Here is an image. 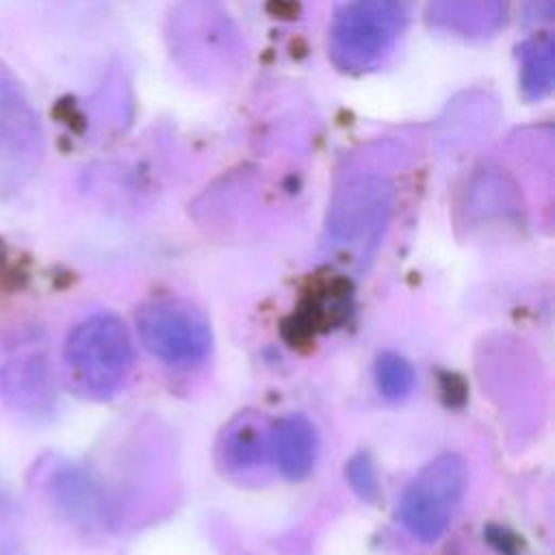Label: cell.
<instances>
[{
    "instance_id": "1",
    "label": "cell",
    "mask_w": 555,
    "mask_h": 555,
    "mask_svg": "<svg viewBox=\"0 0 555 555\" xmlns=\"http://www.w3.org/2000/svg\"><path fill=\"white\" fill-rule=\"evenodd\" d=\"M63 360L78 390L91 397H108L124 384L134 364L130 332L113 314H93L69 332Z\"/></svg>"
},
{
    "instance_id": "2",
    "label": "cell",
    "mask_w": 555,
    "mask_h": 555,
    "mask_svg": "<svg viewBox=\"0 0 555 555\" xmlns=\"http://www.w3.org/2000/svg\"><path fill=\"white\" fill-rule=\"evenodd\" d=\"M54 401L52 369L41 332L24 327L0 336V405L37 418Z\"/></svg>"
},
{
    "instance_id": "3",
    "label": "cell",
    "mask_w": 555,
    "mask_h": 555,
    "mask_svg": "<svg viewBox=\"0 0 555 555\" xmlns=\"http://www.w3.org/2000/svg\"><path fill=\"white\" fill-rule=\"evenodd\" d=\"M466 488V464L460 455L444 453L425 464L408 486L399 516L421 542H436L449 527Z\"/></svg>"
},
{
    "instance_id": "4",
    "label": "cell",
    "mask_w": 555,
    "mask_h": 555,
    "mask_svg": "<svg viewBox=\"0 0 555 555\" xmlns=\"http://www.w3.org/2000/svg\"><path fill=\"white\" fill-rule=\"evenodd\" d=\"M137 332L143 347L163 362L191 364L210 349V327L191 304L158 299L137 312Z\"/></svg>"
},
{
    "instance_id": "5",
    "label": "cell",
    "mask_w": 555,
    "mask_h": 555,
    "mask_svg": "<svg viewBox=\"0 0 555 555\" xmlns=\"http://www.w3.org/2000/svg\"><path fill=\"white\" fill-rule=\"evenodd\" d=\"M267 447L278 468L288 479H301L314 466L317 434L310 421L299 414L280 418L269 431Z\"/></svg>"
},
{
    "instance_id": "6",
    "label": "cell",
    "mask_w": 555,
    "mask_h": 555,
    "mask_svg": "<svg viewBox=\"0 0 555 555\" xmlns=\"http://www.w3.org/2000/svg\"><path fill=\"white\" fill-rule=\"evenodd\" d=\"M48 492L54 507L72 520H85L98 514L91 483L74 468L54 470L48 481Z\"/></svg>"
},
{
    "instance_id": "7",
    "label": "cell",
    "mask_w": 555,
    "mask_h": 555,
    "mask_svg": "<svg viewBox=\"0 0 555 555\" xmlns=\"http://www.w3.org/2000/svg\"><path fill=\"white\" fill-rule=\"evenodd\" d=\"M375 377L382 395L388 399H401L414 386V369L403 356L397 353H382L377 358Z\"/></svg>"
},
{
    "instance_id": "8",
    "label": "cell",
    "mask_w": 555,
    "mask_h": 555,
    "mask_svg": "<svg viewBox=\"0 0 555 555\" xmlns=\"http://www.w3.org/2000/svg\"><path fill=\"white\" fill-rule=\"evenodd\" d=\"M267 440H269V436H264L262 429L256 427V423L243 421L241 425H234L228 431L225 449H228V455L232 462H236L238 466H247L262 457Z\"/></svg>"
},
{
    "instance_id": "9",
    "label": "cell",
    "mask_w": 555,
    "mask_h": 555,
    "mask_svg": "<svg viewBox=\"0 0 555 555\" xmlns=\"http://www.w3.org/2000/svg\"><path fill=\"white\" fill-rule=\"evenodd\" d=\"M349 479L362 496H373L375 494V477H373L371 462L366 457H358L349 464Z\"/></svg>"
},
{
    "instance_id": "10",
    "label": "cell",
    "mask_w": 555,
    "mask_h": 555,
    "mask_svg": "<svg viewBox=\"0 0 555 555\" xmlns=\"http://www.w3.org/2000/svg\"><path fill=\"white\" fill-rule=\"evenodd\" d=\"M0 555H11V546L2 533H0Z\"/></svg>"
}]
</instances>
